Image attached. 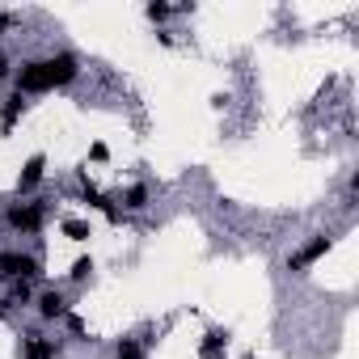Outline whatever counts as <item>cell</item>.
Returning a JSON list of instances; mask_svg holds the SVG:
<instances>
[{
  "label": "cell",
  "instance_id": "1",
  "mask_svg": "<svg viewBox=\"0 0 359 359\" xmlns=\"http://www.w3.org/2000/svg\"><path fill=\"white\" fill-rule=\"evenodd\" d=\"M47 216H51V199H18L5 208V216H0V229H9L18 237H39L47 229Z\"/></svg>",
  "mask_w": 359,
  "mask_h": 359
},
{
  "label": "cell",
  "instance_id": "2",
  "mask_svg": "<svg viewBox=\"0 0 359 359\" xmlns=\"http://www.w3.org/2000/svg\"><path fill=\"white\" fill-rule=\"evenodd\" d=\"M0 279L34 283V279H43V258L30 254V250H0Z\"/></svg>",
  "mask_w": 359,
  "mask_h": 359
},
{
  "label": "cell",
  "instance_id": "3",
  "mask_svg": "<svg viewBox=\"0 0 359 359\" xmlns=\"http://www.w3.org/2000/svg\"><path fill=\"white\" fill-rule=\"evenodd\" d=\"M76 76H81L76 51H55V55L43 60V81H47V89H68V85H76Z\"/></svg>",
  "mask_w": 359,
  "mask_h": 359
},
{
  "label": "cell",
  "instance_id": "4",
  "mask_svg": "<svg viewBox=\"0 0 359 359\" xmlns=\"http://www.w3.org/2000/svg\"><path fill=\"white\" fill-rule=\"evenodd\" d=\"M330 250H334V237H330V233H313L300 250H292V254H287V271H292V275H309V266H313V262H321Z\"/></svg>",
  "mask_w": 359,
  "mask_h": 359
},
{
  "label": "cell",
  "instance_id": "5",
  "mask_svg": "<svg viewBox=\"0 0 359 359\" xmlns=\"http://www.w3.org/2000/svg\"><path fill=\"white\" fill-rule=\"evenodd\" d=\"M34 313H39L43 325H55V321H64V317L72 313V300H68L60 287H43V292L34 296Z\"/></svg>",
  "mask_w": 359,
  "mask_h": 359
},
{
  "label": "cell",
  "instance_id": "6",
  "mask_svg": "<svg viewBox=\"0 0 359 359\" xmlns=\"http://www.w3.org/2000/svg\"><path fill=\"white\" fill-rule=\"evenodd\" d=\"M43 177H47V156L43 152H30L22 173H18V199H34V191L43 187Z\"/></svg>",
  "mask_w": 359,
  "mask_h": 359
},
{
  "label": "cell",
  "instance_id": "7",
  "mask_svg": "<svg viewBox=\"0 0 359 359\" xmlns=\"http://www.w3.org/2000/svg\"><path fill=\"white\" fill-rule=\"evenodd\" d=\"M22 359H60V342L47 338L43 330H26L22 334Z\"/></svg>",
  "mask_w": 359,
  "mask_h": 359
},
{
  "label": "cell",
  "instance_id": "8",
  "mask_svg": "<svg viewBox=\"0 0 359 359\" xmlns=\"http://www.w3.org/2000/svg\"><path fill=\"white\" fill-rule=\"evenodd\" d=\"M13 85H18V93H22V97H30V93H47V81H43V60H26V64L13 72Z\"/></svg>",
  "mask_w": 359,
  "mask_h": 359
},
{
  "label": "cell",
  "instance_id": "9",
  "mask_svg": "<svg viewBox=\"0 0 359 359\" xmlns=\"http://www.w3.org/2000/svg\"><path fill=\"white\" fill-rule=\"evenodd\" d=\"M26 110H30V97H22V93L13 89L5 102H0V135H9V131L26 118Z\"/></svg>",
  "mask_w": 359,
  "mask_h": 359
},
{
  "label": "cell",
  "instance_id": "10",
  "mask_svg": "<svg viewBox=\"0 0 359 359\" xmlns=\"http://www.w3.org/2000/svg\"><path fill=\"white\" fill-rule=\"evenodd\" d=\"M224 351H229V330L224 325H212L203 334V342H199V359H224Z\"/></svg>",
  "mask_w": 359,
  "mask_h": 359
},
{
  "label": "cell",
  "instance_id": "11",
  "mask_svg": "<svg viewBox=\"0 0 359 359\" xmlns=\"http://www.w3.org/2000/svg\"><path fill=\"white\" fill-rule=\"evenodd\" d=\"M148 203H152V187L148 182H131L123 191V212H144Z\"/></svg>",
  "mask_w": 359,
  "mask_h": 359
},
{
  "label": "cell",
  "instance_id": "12",
  "mask_svg": "<svg viewBox=\"0 0 359 359\" xmlns=\"http://www.w3.org/2000/svg\"><path fill=\"white\" fill-rule=\"evenodd\" d=\"M93 271H97V262H93L89 254H81V258L68 266V283H76V287H81V283H89V279H93Z\"/></svg>",
  "mask_w": 359,
  "mask_h": 359
},
{
  "label": "cell",
  "instance_id": "13",
  "mask_svg": "<svg viewBox=\"0 0 359 359\" xmlns=\"http://www.w3.org/2000/svg\"><path fill=\"white\" fill-rule=\"evenodd\" d=\"M60 233H64L68 241H89V237H93V224H89V220H76V216H68V220L60 224Z\"/></svg>",
  "mask_w": 359,
  "mask_h": 359
},
{
  "label": "cell",
  "instance_id": "14",
  "mask_svg": "<svg viewBox=\"0 0 359 359\" xmlns=\"http://www.w3.org/2000/svg\"><path fill=\"white\" fill-rule=\"evenodd\" d=\"M34 296H39L34 283H22V279H18V283H9V296H5V300H9L13 309H26V304H34Z\"/></svg>",
  "mask_w": 359,
  "mask_h": 359
},
{
  "label": "cell",
  "instance_id": "15",
  "mask_svg": "<svg viewBox=\"0 0 359 359\" xmlns=\"http://www.w3.org/2000/svg\"><path fill=\"white\" fill-rule=\"evenodd\" d=\"M114 359H144V342H140V338H118Z\"/></svg>",
  "mask_w": 359,
  "mask_h": 359
},
{
  "label": "cell",
  "instance_id": "16",
  "mask_svg": "<svg viewBox=\"0 0 359 359\" xmlns=\"http://www.w3.org/2000/svg\"><path fill=\"white\" fill-rule=\"evenodd\" d=\"M144 18H148L152 26H165V22L173 18V5H161V0H152V5H144Z\"/></svg>",
  "mask_w": 359,
  "mask_h": 359
},
{
  "label": "cell",
  "instance_id": "17",
  "mask_svg": "<svg viewBox=\"0 0 359 359\" xmlns=\"http://www.w3.org/2000/svg\"><path fill=\"white\" fill-rule=\"evenodd\" d=\"M89 161H97V165H106V161H110V148H106L102 140H97V144H89Z\"/></svg>",
  "mask_w": 359,
  "mask_h": 359
},
{
  "label": "cell",
  "instance_id": "18",
  "mask_svg": "<svg viewBox=\"0 0 359 359\" xmlns=\"http://www.w3.org/2000/svg\"><path fill=\"white\" fill-rule=\"evenodd\" d=\"M13 26H18V13H0V39H5Z\"/></svg>",
  "mask_w": 359,
  "mask_h": 359
},
{
  "label": "cell",
  "instance_id": "19",
  "mask_svg": "<svg viewBox=\"0 0 359 359\" xmlns=\"http://www.w3.org/2000/svg\"><path fill=\"white\" fill-rule=\"evenodd\" d=\"M9 76H13V64H9V55H5V51H0V85H5Z\"/></svg>",
  "mask_w": 359,
  "mask_h": 359
},
{
  "label": "cell",
  "instance_id": "20",
  "mask_svg": "<svg viewBox=\"0 0 359 359\" xmlns=\"http://www.w3.org/2000/svg\"><path fill=\"white\" fill-rule=\"evenodd\" d=\"M156 43H161V47H173V43H177V39H173V34H169V30H156Z\"/></svg>",
  "mask_w": 359,
  "mask_h": 359
},
{
  "label": "cell",
  "instance_id": "21",
  "mask_svg": "<svg viewBox=\"0 0 359 359\" xmlns=\"http://www.w3.org/2000/svg\"><path fill=\"white\" fill-rule=\"evenodd\" d=\"M9 313H13V304H9V300H5V296H0V321H5V317H9Z\"/></svg>",
  "mask_w": 359,
  "mask_h": 359
},
{
  "label": "cell",
  "instance_id": "22",
  "mask_svg": "<svg viewBox=\"0 0 359 359\" xmlns=\"http://www.w3.org/2000/svg\"><path fill=\"white\" fill-rule=\"evenodd\" d=\"M245 359H258V355H245Z\"/></svg>",
  "mask_w": 359,
  "mask_h": 359
},
{
  "label": "cell",
  "instance_id": "23",
  "mask_svg": "<svg viewBox=\"0 0 359 359\" xmlns=\"http://www.w3.org/2000/svg\"><path fill=\"white\" fill-rule=\"evenodd\" d=\"M0 237H5V229H0Z\"/></svg>",
  "mask_w": 359,
  "mask_h": 359
}]
</instances>
